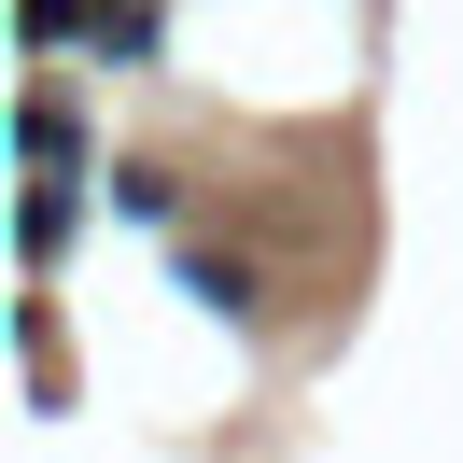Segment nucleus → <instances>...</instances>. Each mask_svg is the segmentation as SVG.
<instances>
[{
  "mask_svg": "<svg viewBox=\"0 0 463 463\" xmlns=\"http://www.w3.org/2000/svg\"><path fill=\"white\" fill-rule=\"evenodd\" d=\"M85 57H99V71H155V0H99Z\"/></svg>",
  "mask_w": 463,
  "mask_h": 463,
  "instance_id": "obj_1",
  "label": "nucleus"
},
{
  "mask_svg": "<svg viewBox=\"0 0 463 463\" xmlns=\"http://www.w3.org/2000/svg\"><path fill=\"white\" fill-rule=\"evenodd\" d=\"M29 169H43V183L85 169V127H71V99H57V85H29Z\"/></svg>",
  "mask_w": 463,
  "mask_h": 463,
  "instance_id": "obj_2",
  "label": "nucleus"
}]
</instances>
